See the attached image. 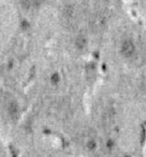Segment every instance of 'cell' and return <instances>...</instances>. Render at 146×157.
<instances>
[{
    "label": "cell",
    "mask_w": 146,
    "mask_h": 157,
    "mask_svg": "<svg viewBox=\"0 0 146 157\" xmlns=\"http://www.w3.org/2000/svg\"><path fill=\"white\" fill-rule=\"evenodd\" d=\"M124 157H130V156H128V155H126V156H124Z\"/></svg>",
    "instance_id": "obj_9"
},
{
    "label": "cell",
    "mask_w": 146,
    "mask_h": 157,
    "mask_svg": "<svg viewBox=\"0 0 146 157\" xmlns=\"http://www.w3.org/2000/svg\"><path fill=\"white\" fill-rule=\"evenodd\" d=\"M87 150H90V151H94V150L97 147V142L95 141L94 139H90L87 144Z\"/></svg>",
    "instance_id": "obj_5"
},
{
    "label": "cell",
    "mask_w": 146,
    "mask_h": 157,
    "mask_svg": "<svg viewBox=\"0 0 146 157\" xmlns=\"http://www.w3.org/2000/svg\"><path fill=\"white\" fill-rule=\"evenodd\" d=\"M106 145H107V147H108L109 150H112L113 147H114V145H115V142L113 141V139H109L108 141H107Z\"/></svg>",
    "instance_id": "obj_8"
},
{
    "label": "cell",
    "mask_w": 146,
    "mask_h": 157,
    "mask_svg": "<svg viewBox=\"0 0 146 157\" xmlns=\"http://www.w3.org/2000/svg\"><path fill=\"white\" fill-rule=\"evenodd\" d=\"M87 40L85 38V36L83 35H78L77 37L75 38V46L77 49H84L87 47Z\"/></svg>",
    "instance_id": "obj_3"
},
{
    "label": "cell",
    "mask_w": 146,
    "mask_h": 157,
    "mask_svg": "<svg viewBox=\"0 0 146 157\" xmlns=\"http://www.w3.org/2000/svg\"><path fill=\"white\" fill-rule=\"evenodd\" d=\"M95 157H98V156H95Z\"/></svg>",
    "instance_id": "obj_10"
},
{
    "label": "cell",
    "mask_w": 146,
    "mask_h": 157,
    "mask_svg": "<svg viewBox=\"0 0 146 157\" xmlns=\"http://www.w3.org/2000/svg\"><path fill=\"white\" fill-rule=\"evenodd\" d=\"M30 22L28 21V20L26 19H24V20H22V30H28L30 28Z\"/></svg>",
    "instance_id": "obj_7"
},
{
    "label": "cell",
    "mask_w": 146,
    "mask_h": 157,
    "mask_svg": "<svg viewBox=\"0 0 146 157\" xmlns=\"http://www.w3.org/2000/svg\"><path fill=\"white\" fill-rule=\"evenodd\" d=\"M73 13H74V9L71 6H67L65 9H64V16L67 18H71L73 16Z\"/></svg>",
    "instance_id": "obj_6"
},
{
    "label": "cell",
    "mask_w": 146,
    "mask_h": 157,
    "mask_svg": "<svg viewBox=\"0 0 146 157\" xmlns=\"http://www.w3.org/2000/svg\"><path fill=\"white\" fill-rule=\"evenodd\" d=\"M49 81L52 85H57V84H59L60 81H61V77H60V75L58 72H53L52 75H50Z\"/></svg>",
    "instance_id": "obj_4"
},
{
    "label": "cell",
    "mask_w": 146,
    "mask_h": 157,
    "mask_svg": "<svg viewBox=\"0 0 146 157\" xmlns=\"http://www.w3.org/2000/svg\"><path fill=\"white\" fill-rule=\"evenodd\" d=\"M120 52L125 57H131L136 53V46L131 40L126 39L123 41L122 47H120Z\"/></svg>",
    "instance_id": "obj_1"
},
{
    "label": "cell",
    "mask_w": 146,
    "mask_h": 157,
    "mask_svg": "<svg viewBox=\"0 0 146 157\" xmlns=\"http://www.w3.org/2000/svg\"><path fill=\"white\" fill-rule=\"evenodd\" d=\"M8 113L12 118L18 117V115H19V106H18L17 103L12 101V102L8 105Z\"/></svg>",
    "instance_id": "obj_2"
}]
</instances>
